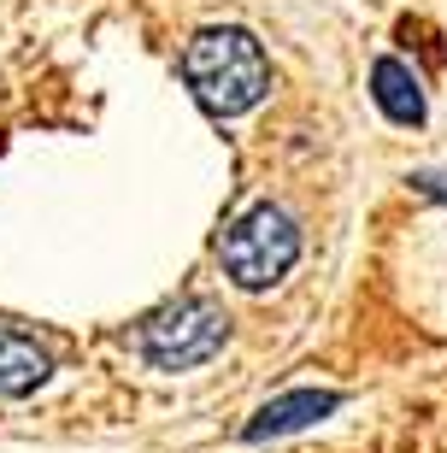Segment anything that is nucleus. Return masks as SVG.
Returning a JSON list of instances; mask_svg holds the SVG:
<instances>
[{
	"instance_id": "f257e3e1",
	"label": "nucleus",
	"mask_w": 447,
	"mask_h": 453,
	"mask_svg": "<svg viewBox=\"0 0 447 453\" xmlns=\"http://www.w3.org/2000/svg\"><path fill=\"white\" fill-rule=\"evenodd\" d=\"M182 71H189V88L212 112H248V106L266 101V88H271L266 53H259V42L248 30H206L189 48Z\"/></svg>"
},
{
	"instance_id": "f03ea898",
	"label": "nucleus",
	"mask_w": 447,
	"mask_h": 453,
	"mask_svg": "<svg viewBox=\"0 0 447 453\" xmlns=\"http://www.w3.org/2000/svg\"><path fill=\"white\" fill-rule=\"evenodd\" d=\"M295 253H300V230L277 206H253L248 219L224 235V271H230L242 288L277 283L282 271L295 265Z\"/></svg>"
},
{
	"instance_id": "7ed1b4c3",
	"label": "nucleus",
	"mask_w": 447,
	"mask_h": 453,
	"mask_svg": "<svg viewBox=\"0 0 447 453\" xmlns=\"http://www.w3.org/2000/svg\"><path fill=\"white\" fill-rule=\"evenodd\" d=\"M142 348H148L153 365L189 371V365H200V359H212L224 348V312L212 301H182V306H171L166 319H153L142 330Z\"/></svg>"
},
{
	"instance_id": "20e7f679",
	"label": "nucleus",
	"mask_w": 447,
	"mask_h": 453,
	"mask_svg": "<svg viewBox=\"0 0 447 453\" xmlns=\"http://www.w3.org/2000/svg\"><path fill=\"white\" fill-rule=\"evenodd\" d=\"M371 95H377V106L395 124H418L424 118V95H418V83H412V71L400 65V59H377V71H371Z\"/></svg>"
},
{
	"instance_id": "39448f33",
	"label": "nucleus",
	"mask_w": 447,
	"mask_h": 453,
	"mask_svg": "<svg viewBox=\"0 0 447 453\" xmlns=\"http://www.w3.org/2000/svg\"><path fill=\"white\" fill-rule=\"evenodd\" d=\"M324 412H335V395H318V388H306V395H282V401H271L259 418L248 424V436H271V430H295V424L306 418H324Z\"/></svg>"
},
{
	"instance_id": "423d86ee",
	"label": "nucleus",
	"mask_w": 447,
	"mask_h": 453,
	"mask_svg": "<svg viewBox=\"0 0 447 453\" xmlns=\"http://www.w3.org/2000/svg\"><path fill=\"white\" fill-rule=\"evenodd\" d=\"M42 377H48V359H42L24 336L0 330V395H30Z\"/></svg>"
},
{
	"instance_id": "0eeeda50",
	"label": "nucleus",
	"mask_w": 447,
	"mask_h": 453,
	"mask_svg": "<svg viewBox=\"0 0 447 453\" xmlns=\"http://www.w3.org/2000/svg\"><path fill=\"white\" fill-rule=\"evenodd\" d=\"M418 183L430 188V195H447V177H418Z\"/></svg>"
}]
</instances>
